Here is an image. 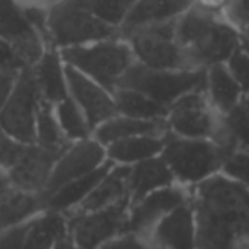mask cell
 Segmentation results:
<instances>
[{
    "mask_svg": "<svg viewBox=\"0 0 249 249\" xmlns=\"http://www.w3.org/2000/svg\"><path fill=\"white\" fill-rule=\"evenodd\" d=\"M198 249L249 247V188L220 172L187 188Z\"/></svg>",
    "mask_w": 249,
    "mask_h": 249,
    "instance_id": "1",
    "label": "cell"
},
{
    "mask_svg": "<svg viewBox=\"0 0 249 249\" xmlns=\"http://www.w3.org/2000/svg\"><path fill=\"white\" fill-rule=\"evenodd\" d=\"M177 41L194 69L226 63L241 45L239 32L223 15L204 12L194 4L177 19Z\"/></svg>",
    "mask_w": 249,
    "mask_h": 249,
    "instance_id": "2",
    "label": "cell"
},
{
    "mask_svg": "<svg viewBox=\"0 0 249 249\" xmlns=\"http://www.w3.org/2000/svg\"><path fill=\"white\" fill-rule=\"evenodd\" d=\"M228 150L210 139H187L171 133L163 134L160 156L169 166L175 182L185 188L220 172Z\"/></svg>",
    "mask_w": 249,
    "mask_h": 249,
    "instance_id": "3",
    "label": "cell"
},
{
    "mask_svg": "<svg viewBox=\"0 0 249 249\" xmlns=\"http://www.w3.org/2000/svg\"><path fill=\"white\" fill-rule=\"evenodd\" d=\"M118 88L133 89L171 108L181 96L204 90L206 69H153L134 61L121 76Z\"/></svg>",
    "mask_w": 249,
    "mask_h": 249,
    "instance_id": "4",
    "label": "cell"
},
{
    "mask_svg": "<svg viewBox=\"0 0 249 249\" xmlns=\"http://www.w3.org/2000/svg\"><path fill=\"white\" fill-rule=\"evenodd\" d=\"M61 54L67 63L92 76L109 92L117 89L121 76L136 61L130 44L114 41L90 48L74 45L63 50Z\"/></svg>",
    "mask_w": 249,
    "mask_h": 249,
    "instance_id": "5",
    "label": "cell"
},
{
    "mask_svg": "<svg viewBox=\"0 0 249 249\" xmlns=\"http://www.w3.org/2000/svg\"><path fill=\"white\" fill-rule=\"evenodd\" d=\"M127 41L136 61L153 69H194L177 41V19L130 32Z\"/></svg>",
    "mask_w": 249,
    "mask_h": 249,
    "instance_id": "6",
    "label": "cell"
},
{
    "mask_svg": "<svg viewBox=\"0 0 249 249\" xmlns=\"http://www.w3.org/2000/svg\"><path fill=\"white\" fill-rule=\"evenodd\" d=\"M47 25L50 36L60 45H77L88 41L112 39L120 35L117 26L101 20L76 0H64L54 6Z\"/></svg>",
    "mask_w": 249,
    "mask_h": 249,
    "instance_id": "7",
    "label": "cell"
},
{
    "mask_svg": "<svg viewBox=\"0 0 249 249\" xmlns=\"http://www.w3.org/2000/svg\"><path fill=\"white\" fill-rule=\"evenodd\" d=\"M38 95L39 88L34 73L23 67L12 95L0 109V128L22 144L36 143Z\"/></svg>",
    "mask_w": 249,
    "mask_h": 249,
    "instance_id": "8",
    "label": "cell"
},
{
    "mask_svg": "<svg viewBox=\"0 0 249 249\" xmlns=\"http://www.w3.org/2000/svg\"><path fill=\"white\" fill-rule=\"evenodd\" d=\"M166 125L171 133L181 137L216 142L222 130V115L213 108L204 90H196L171 105Z\"/></svg>",
    "mask_w": 249,
    "mask_h": 249,
    "instance_id": "9",
    "label": "cell"
},
{
    "mask_svg": "<svg viewBox=\"0 0 249 249\" xmlns=\"http://www.w3.org/2000/svg\"><path fill=\"white\" fill-rule=\"evenodd\" d=\"M130 197L96 212L66 214L69 236L79 249H98L124 233Z\"/></svg>",
    "mask_w": 249,
    "mask_h": 249,
    "instance_id": "10",
    "label": "cell"
},
{
    "mask_svg": "<svg viewBox=\"0 0 249 249\" xmlns=\"http://www.w3.org/2000/svg\"><path fill=\"white\" fill-rule=\"evenodd\" d=\"M187 201L188 190L178 184L147 194L130 206L124 233L128 232L150 238V233L158 226V223L166 214Z\"/></svg>",
    "mask_w": 249,
    "mask_h": 249,
    "instance_id": "11",
    "label": "cell"
},
{
    "mask_svg": "<svg viewBox=\"0 0 249 249\" xmlns=\"http://www.w3.org/2000/svg\"><path fill=\"white\" fill-rule=\"evenodd\" d=\"M67 149H50L38 143L26 144L18 162L7 171L10 184L26 193L44 196L53 168Z\"/></svg>",
    "mask_w": 249,
    "mask_h": 249,
    "instance_id": "12",
    "label": "cell"
},
{
    "mask_svg": "<svg viewBox=\"0 0 249 249\" xmlns=\"http://www.w3.org/2000/svg\"><path fill=\"white\" fill-rule=\"evenodd\" d=\"M105 160V147L96 140L85 139L79 140L73 146H69V149L58 158L53 168L48 185L44 191V197L47 198L63 185L93 172Z\"/></svg>",
    "mask_w": 249,
    "mask_h": 249,
    "instance_id": "13",
    "label": "cell"
},
{
    "mask_svg": "<svg viewBox=\"0 0 249 249\" xmlns=\"http://www.w3.org/2000/svg\"><path fill=\"white\" fill-rule=\"evenodd\" d=\"M0 38L4 39L26 64H32L42 57L36 31L13 0H0Z\"/></svg>",
    "mask_w": 249,
    "mask_h": 249,
    "instance_id": "14",
    "label": "cell"
},
{
    "mask_svg": "<svg viewBox=\"0 0 249 249\" xmlns=\"http://www.w3.org/2000/svg\"><path fill=\"white\" fill-rule=\"evenodd\" d=\"M66 76L69 79L70 89L76 101L79 102V105H82L85 111L89 130H93L102 123L118 115L114 99L102 88L88 80L73 67L66 69Z\"/></svg>",
    "mask_w": 249,
    "mask_h": 249,
    "instance_id": "15",
    "label": "cell"
},
{
    "mask_svg": "<svg viewBox=\"0 0 249 249\" xmlns=\"http://www.w3.org/2000/svg\"><path fill=\"white\" fill-rule=\"evenodd\" d=\"M159 249H198L197 226L190 201L166 214L150 233Z\"/></svg>",
    "mask_w": 249,
    "mask_h": 249,
    "instance_id": "16",
    "label": "cell"
},
{
    "mask_svg": "<svg viewBox=\"0 0 249 249\" xmlns=\"http://www.w3.org/2000/svg\"><path fill=\"white\" fill-rule=\"evenodd\" d=\"M193 4L194 0H137L121 23L120 35L125 38L136 29L175 20Z\"/></svg>",
    "mask_w": 249,
    "mask_h": 249,
    "instance_id": "17",
    "label": "cell"
},
{
    "mask_svg": "<svg viewBox=\"0 0 249 249\" xmlns=\"http://www.w3.org/2000/svg\"><path fill=\"white\" fill-rule=\"evenodd\" d=\"M174 184H177L175 178L160 155L134 163L130 166L128 175L130 206L137 203L147 194L165 187H171Z\"/></svg>",
    "mask_w": 249,
    "mask_h": 249,
    "instance_id": "18",
    "label": "cell"
},
{
    "mask_svg": "<svg viewBox=\"0 0 249 249\" xmlns=\"http://www.w3.org/2000/svg\"><path fill=\"white\" fill-rule=\"evenodd\" d=\"M45 212L42 194L26 193L12 184L0 196V232L19 226Z\"/></svg>",
    "mask_w": 249,
    "mask_h": 249,
    "instance_id": "19",
    "label": "cell"
},
{
    "mask_svg": "<svg viewBox=\"0 0 249 249\" xmlns=\"http://www.w3.org/2000/svg\"><path fill=\"white\" fill-rule=\"evenodd\" d=\"M128 175V165H114L112 169L102 178V181L92 190V193L74 210H71L67 214L96 212L130 197Z\"/></svg>",
    "mask_w": 249,
    "mask_h": 249,
    "instance_id": "20",
    "label": "cell"
},
{
    "mask_svg": "<svg viewBox=\"0 0 249 249\" xmlns=\"http://www.w3.org/2000/svg\"><path fill=\"white\" fill-rule=\"evenodd\" d=\"M115 163L112 160L107 159L93 172L63 185L45 198V210H53L63 214L70 213L92 193V190L102 181V178L112 169Z\"/></svg>",
    "mask_w": 249,
    "mask_h": 249,
    "instance_id": "21",
    "label": "cell"
},
{
    "mask_svg": "<svg viewBox=\"0 0 249 249\" xmlns=\"http://www.w3.org/2000/svg\"><path fill=\"white\" fill-rule=\"evenodd\" d=\"M204 92L213 108L220 115L231 112L241 104L244 98L241 86L233 79L225 63H217L206 69Z\"/></svg>",
    "mask_w": 249,
    "mask_h": 249,
    "instance_id": "22",
    "label": "cell"
},
{
    "mask_svg": "<svg viewBox=\"0 0 249 249\" xmlns=\"http://www.w3.org/2000/svg\"><path fill=\"white\" fill-rule=\"evenodd\" d=\"M168 131L166 121H152V120H139L125 115H115L114 118L102 123L96 131V142L104 147L108 144L134 137V136H163Z\"/></svg>",
    "mask_w": 249,
    "mask_h": 249,
    "instance_id": "23",
    "label": "cell"
},
{
    "mask_svg": "<svg viewBox=\"0 0 249 249\" xmlns=\"http://www.w3.org/2000/svg\"><path fill=\"white\" fill-rule=\"evenodd\" d=\"M163 150V136H134L114 142L105 147L107 159L115 165H134L159 156Z\"/></svg>",
    "mask_w": 249,
    "mask_h": 249,
    "instance_id": "24",
    "label": "cell"
},
{
    "mask_svg": "<svg viewBox=\"0 0 249 249\" xmlns=\"http://www.w3.org/2000/svg\"><path fill=\"white\" fill-rule=\"evenodd\" d=\"M69 236L67 216L58 212L45 210L29 220V247L31 249H54Z\"/></svg>",
    "mask_w": 249,
    "mask_h": 249,
    "instance_id": "25",
    "label": "cell"
},
{
    "mask_svg": "<svg viewBox=\"0 0 249 249\" xmlns=\"http://www.w3.org/2000/svg\"><path fill=\"white\" fill-rule=\"evenodd\" d=\"M114 102L120 115H125L131 118L166 121L169 114L168 107L133 89H124V88L115 89Z\"/></svg>",
    "mask_w": 249,
    "mask_h": 249,
    "instance_id": "26",
    "label": "cell"
},
{
    "mask_svg": "<svg viewBox=\"0 0 249 249\" xmlns=\"http://www.w3.org/2000/svg\"><path fill=\"white\" fill-rule=\"evenodd\" d=\"M216 143L228 152L233 149L249 150V114L241 104L222 115V130Z\"/></svg>",
    "mask_w": 249,
    "mask_h": 249,
    "instance_id": "27",
    "label": "cell"
},
{
    "mask_svg": "<svg viewBox=\"0 0 249 249\" xmlns=\"http://www.w3.org/2000/svg\"><path fill=\"white\" fill-rule=\"evenodd\" d=\"M35 79L47 102H61L67 98L66 85L63 80L58 57L54 53H47L42 55Z\"/></svg>",
    "mask_w": 249,
    "mask_h": 249,
    "instance_id": "28",
    "label": "cell"
},
{
    "mask_svg": "<svg viewBox=\"0 0 249 249\" xmlns=\"http://www.w3.org/2000/svg\"><path fill=\"white\" fill-rule=\"evenodd\" d=\"M36 143L50 149H67V137L64 136L58 121L54 118L50 102L39 101L36 108V123H35Z\"/></svg>",
    "mask_w": 249,
    "mask_h": 249,
    "instance_id": "29",
    "label": "cell"
},
{
    "mask_svg": "<svg viewBox=\"0 0 249 249\" xmlns=\"http://www.w3.org/2000/svg\"><path fill=\"white\" fill-rule=\"evenodd\" d=\"M96 18L112 26H121L137 0H76Z\"/></svg>",
    "mask_w": 249,
    "mask_h": 249,
    "instance_id": "30",
    "label": "cell"
},
{
    "mask_svg": "<svg viewBox=\"0 0 249 249\" xmlns=\"http://www.w3.org/2000/svg\"><path fill=\"white\" fill-rule=\"evenodd\" d=\"M57 115H58V124L67 139L71 140L88 139V134L90 131L88 123L86 120H83L77 105L71 99L66 98L64 101L58 102Z\"/></svg>",
    "mask_w": 249,
    "mask_h": 249,
    "instance_id": "31",
    "label": "cell"
},
{
    "mask_svg": "<svg viewBox=\"0 0 249 249\" xmlns=\"http://www.w3.org/2000/svg\"><path fill=\"white\" fill-rule=\"evenodd\" d=\"M220 174L249 188V150L233 149L223 159Z\"/></svg>",
    "mask_w": 249,
    "mask_h": 249,
    "instance_id": "32",
    "label": "cell"
},
{
    "mask_svg": "<svg viewBox=\"0 0 249 249\" xmlns=\"http://www.w3.org/2000/svg\"><path fill=\"white\" fill-rule=\"evenodd\" d=\"M225 18L239 32L241 44L249 47V0H231Z\"/></svg>",
    "mask_w": 249,
    "mask_h": 249,
    "instance_id": "33",
    "label": "cell"
},
{
    "mask_svg": "<svg viewBox=\"0 0 249 249\" xmlns=\"http://www.w3.org/2000/svg\"><path fill=\"white\" fill-rule=\"evenodd\" d=\"M226 67L229 69L233 79L241 86L244 95L249 92V51L241 44L226 60Z\"/></svg>",
    "mask_w": 249,
    "mask_h": 249,
    "instance_id": "34",
    "label": "cell"
},
{
    "mask_svg": "<svg viewBox=\"0 0 249 249\" xmlns=\"http://www.w3.org/2000/svg\"><path fill=\"white\" fill-rule=\"evenodd\" d=\"M98 249H159L156 244L147 238L136 233H121L114 239L105 242Z\"/></svg>",
    "mask_w": 249,
    "mask_h": 249,
    "instance_id": "35",
    "label": "cell"
},
{
    "mask_svg": "<svg viewBox=\"0 0 249 249\" xmlns=\"http://www.w3.org/2000/svg\"><path fill=\"white\" fill-rule=\"evenodd\" d=\"M26 144L12 139L0 128V169L9 171L20 158Z\"/></svg>",
    "mask_w": 249,
    "mask_h": 249,
    "instance_id": "36",
    "label": "cell"
},
{
    "mask_svg": "<svg viewBox=\"0 0 249 249\" xmlns=\"http://www.w3.org/2000/svg\"><path fill=\"white\" fill-rule=\"evenodd\" d=\"M28 233H29V220L19 226L1 231L0 249H31Z\"/></svg>",
    "mask_w": 249,
    "mask_h": 249,
    "instance_id": "37",
    "label": "cell"
},
{
    "mask_svg": "<svg viewBox=\"0 0 249 249\" xmlns=\"http://www.w3.org/2000/svg\"><path fill=\"white\" fill-rule=\"evenodd\" d=\"M28 64L19 57V54L0 38V70H19L26 67Z\"/></svg>",
    "mask_w": 249,
    "mask_h": 249,
    "instance_id": "38",
    "label": "cell"
},
{
    "mask_svg": "<svg viewBox=\"0 0 249 249\" xmlns=\"http://www.w3.org/2000/svg\"><path fill=\"white\" fill-rule=\"evenodd\" d=\"M15 77H16L15 70H0V109L9 99V95L13 89Z\"/></svg>",
    "mask_w": 249,
    "mask_h": 249,
    "instance_id": "39",
    "label": "cell"
},
{
    "mask_svg": "<svg viewBox=\"0 0 249 249\" xmlns=\"http://www.w3.org/2000/svg\"><path fill=\"white\" fill-rule=\"evenodd\" d=\"M231 0H194V6L214 15H223L229 6Z\"/></svg>",
    "mask_w": 249,
    "mask_h": 249,
    "instance_id": "40",
    "label": "cell"
},
{
    "mask_svg": "<svg viewBox=\"0 0 249 249\" xmlns=\"http://www.w3.org/2000/svg\"><path fill=\"white\" fill-rule=\"evenodd\" d=\"M23 13H25V16H26L28 22H29L32 26H35V31H36V28L41 29V31H44V29L47 28V16H45V13H44L41 9L28 7V9L23 10Z\"/></svg>",
    "mask_w": 249,
    "mask_h": 249,
    "instance_id": "41",
    "label": "cell"
},
{
    "mask_svg": "<svg viewBox=\"0 0 249 249\" xmlns=\"http://www.w3.org/2000/svg\"><path fill=\"white\" fill-rule=\"evenodd\" d=\"M54 249H79L77 248V245L71 241V238L70 236H66L64 239H61Z\"/></svg>",
    "mask_w": 249,
    "mask_h": 249,
    "instance_id": "42",
    "label": "cell"
},
{
    "mask_svg": "<svg viewBox=\"0 0 249 249\" xmlns=\"http://www.w3.org/2000/svg\"><path fill=\"white\" fill-rule=\"evenodd\" d=\"M10 185V181H9V175H7V171L4 169H0V196L3 194V191Z\"/></svg>",
    "mask_w": 249,
    "mask_h": 249,
    "instance_id": "43",
    "label": "cell"
},
{
    "mask_svg": "<svg viewBox=\"0 0 249 249\" xmlns=\"http://www.w3.org/2000/svg\"><path fill=\"white\" fill-rule=\"evenodd\" d=\"M241 105L244 107V109L249 114V92L247 95H244V98H242V101H241Z\"/></svg>",
    "mask_w": 249,
    "mask_h": 249,
    "instance_id": "44",
    "label": "cell"
},
{
    "mask_svg": "<svg viewBox=\"0 0 249 249\" xmlns=\"http://www.w3.org/2000/svg\"><path fill=\"white\" fill-rule=\"evenodd\" d=\"M245 48H247V50H248V51H249V47H245Z\"/></svg>",
    "mask_w": 249,
    "mask_h": 249,
    "instance_id": "45",
    "label": "cell"
},
{
    "mask_svg": "<svg viewBox=\"0 0 249 249\" xmlns=\"http://www.w3.org/2000/svg\"><path fill=\"white\" fill-rule=\"evenodd\" d=\"M244 249H249V247H247V248H244Z\"/></svg>",
    "mask_w": 249,
    "mask_h": 249,
    "instance_id": "46",
    "label": "cell"
}]
</instances>
